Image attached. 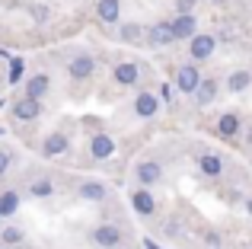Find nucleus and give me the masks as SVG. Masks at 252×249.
Here are the masks:
<instances>
[{
    "label": "nucleus",
    "mask_w": 252,
    "mask_h": 249,
    "mask_svg": "<svg viewBox=\"0 0 252 249\" xmlns=\"http://www.w3.org/2000/svg\"><path fill=\"white\" fill-rule=\"evenodd\" d=\"M122 240H125V233H122V227L118 224H99L96 230H93V246H99V249H122Z\"/></svg>",
    "instance_id": "obj_1"
},
{
    "label": "nucleus",
    "mask_w": 252,
    "mask_h": 249,
    "mask_svg": "<svg viewBox=\"0 0 252 249\" xmlns=\"http://www.w3.org/2000/svg\"><path fill=\"white\" fill-rule=\"evenodd\" d=\"M214 51H217V38L214 35H208V32H195V35H191V42H189L191 61H208Z\"/></svg>",
    "instance_id": "obj_2"
},
{
    "label": "nucleus",
    "mask_w": 252,
    "mask_h": 249,
    "mask_svg": "<svg viewBox=\"0 0 252 249\" xmlns=\"http://www.w3.org/2000/svg\"><path fill=\"white\" fill-rule=\"evenodd\" d=\"M67 74L74 77V80H90V77L96 74V61H93V55H86V51L74 55L67 61Z\"/></svg>",
    "instance_id": "obj_3"
},
{
    "label": "nucleus",
    "mask_w": 252,
    "mask_h": 249,
    "mask_svg": "<svg viewBox=\"0 0 252 249\" xmlns=\"http://www.w3.org/2000/svg\"><path fill=\"white\" fill-rule=\"evenodd\" d=\"M157 112H160V96L150 90H141L134 96V115L137 119H157Z\"/></svg>",
    "instance_id": "obj_4"
},
{
    "label": "nucleus",
    "mask_w": 252,
    "mask_h": 249,
    "mask_svg": "<svg viewBox=\"0 0 252 249\" xmlns=\"http://www.w3.org/2000/svg\"><path fill=\"white\" fill-rule=\"evenodd\" d=\"M198 83H201V74H198V61L182 64V67H179V74H176V87H179V93H195Z\"/></svg>",
    "instance_id": "obj_5"
},
{
    "label": "nucleus",
    "mask_w": 252,
    "mask_h": 249,
    "mask_svg": "<svg viewBox=\"0 0 252 249\" xmlns=\"http://www.w3.org/2000/svg\"><path fill=\"white\" fill-rule=\"evenodd\" d=\"M38 115H42V99L23 96V99L13 102V119H16V122H35Z\"/></svg>",
    "instance_id": "obj_6"
},
{
    "label": "nucleus",
    "mask_w": 252,
    "mask_h": 249,
    "mask_svg": "<svg viewBox=\"0 0 252 249\" xmlns=\"http://www.w3.org/2000/svg\"><path fill=\"white\" fill-rule=\"evenodd\" d=\"M144 42L154 45V48H163V45H172V42H176V32H172L169 23H154L147 32H144Z\"/></svg>",
    "instance_id": "obj_7"
},
{
    "label": "nucleus",
    "mask_w": 252,
    "mask_h": 249,
    "mask_svg": "<svg viewBox=\"0 0 252 249\" xmlns=\"http://www.w3.org/2000/svg\"><path fill=\"white\" fill-rule=\"evenodd\" d=\"M131 208H134L141 218H150V214H157V198L150 195L147 186H141V188H134V192H131Z\"/></svg>",
    "instance_id": "obj_8"
},
{
    "label": "nucleus",
    "mask_w": 252,
    "mask_h": 249,
    "mask_svg": "<svg viewBox=\"0 0 252 249\" xmlns=\"http://www.w3.org/2000/svg\"><path fill=\"white\" fill-rule=\"evenodd\" d=\"M134 176H137V182H141V186H157V182L163 179V166L157 160H141L137 163V169H134Z\"/></svg>",
    "instance_id": "obj_9"
},
{
    "label": "nucleus",
    "mask_w": 252,
    "mask_h": 249,
    "mask_svg": "<svg viewBox=\"0 0 252 249\" xmlns=\"http://www.w3.org/2000/svg\"><path fill=\"white\" fill-rule=\"evenodd\" d=\"M172 32H176V42H182V38H191L195 35V13H176V16L169 19Z\"/></svg>",
    "instance_id": "obj_10"
},
{
    "label": "nucleus",
    "mask_w": 252,
    "mask_h": 249,
    "mask_svg": "<svg viewBox=\"0 0 252 249\" xmlns=\"http://www.w3.org/2000/svg\"><path fill=\"white\" fill-rule=\"evenodd\" d=\"M243 131V119L236 112H223L220 119H217V134L227 137V141H233V137H240Z\"/></svg>",
    "instance_id": "obj_11"
},
{
    "label": "nucleus",
    "mask_w": 252,
    "mask_h": 249,
    "mask_svg": "<svg viewBox=\"0 0 252 249\" xmlns=\"http://www.w3.org/2000/svg\"><path fill=\"white\" fill-rule=\"evenodd\" d=\"M67 147H70V137L64 131H51L42 144V154L45 156H61V154H67Z\"/></svg>",
    "instance_id": "obj_12"
},
{
    "label": "nucleus",
    "mask_w": 252,
    "mask_h": 249,
    "mask_svg": "<svg viewBox=\"0 0 252 249\" xmlns=\"http://www.w3.org/2000/svg\"><path fill=\"white\" fill-rule=\"evenodd\" d=\"M77 195H80L83 201H105L109 188H105V182H99V179H83L80 186H77Z\"/></svg>",
    "instance_id": "obj_13"
},
{
    "label": "nucleus",
    "mask_w": 252,
    "mask_h": 249,
    "mask_svg": "<svg viewBox=\"0 0 252 249\" xmlns=\"http://www.w3.org/2000/svg\"><path fill=\"white\" fill-rule=\"evenodd\" d=\"M96 16H99V23L115 26L118 19H122V0H99L96 3Z\"/></svg>",
    "instance_id": "obj_14"
},
{
    "label": "nucleus",
    "mask_w": 252,
    "mask_h": 249,
    "mask_svg": "<svg viewBox=\"0 0 252 249\" xmlns=\"http://www.w3.org/2000/svg\"><path fill=\"white\" fill-rule=\"evenodd\" d=\"M112 77H115V83H122V87H134V83L141 80V67L131 64V61H122V64H115Z\"/></svg>",
    "instance_id": "obj_15"
},
{
    "label": "nucleus",
    "mask_w": 252,
    "mask_h": 249,
    "mask_svg": "<svg viewBox=\"0 0 252 249\" xmlns=\"http://www.w3.org/2000/svg\"><path fill=\"white\" fill-rule=\"evenodd\" d=\"M51 90V77L48 74H32L29 80H26V93L23 96H32V99H45Z\"/></svg>",
    "instance_id": "obj_16"
},
{
    "label": "nucleus",
    "mask_w": 252,
    "mask_h": 249,
    "mask_svg": "<svg viewBox=\"0 0 252 249\" xmlns=\"http://www.w3.org/2000/svg\"><path fill=\"white\" fill-rule=\"evenodd\" d=\"M90 154L96 156V160H109V156L115 154V141H112L109 134H93L90 137Z\"/></svg>",
    "instance_id": "obj_17"
},
{
    "label": "nucleus",
    "mask_w": 252,
    "mask_h": 249,
    "mask_svg": "<svg viewBox=\"0 0 252 249\" xmlns=\"http://www.w3.org/2000/svg\"><path fill=\"white\" fill-rule=\"evenodd\" d=\"M198 169H201V176H208V179H217V176L223 173V160H220L217 154H201Z\"/></svg>",
    "instance_id": "obj_18"
},
{
    "label": "nucleus",
    "mask_w": 252,
    "mask_h": 249,
    "mask_svg": "<svg viewBox=\"0 0 252 249\" xmlns=\"http://www.w3.org/2000/svg\"><path fill=\"white\" fill-rule=\"evenodd\" d=\"M214 99H217V80H214V77H208V80L198 83V90H195V102H198V106H211Z\"/></svg>",
    "instance_id": "obj_19"
},
{
    "label": "nucleus",
    "mask_w": 252,
    "mask_h": 249,
    "mask_svg": "<svg viewBox=\"0 0 252 249\" xmlns=\"http://www.w3.org/2000/svg\"><path fill=\"white\" fill-rule=\"evenodd\" d=\"M16 211H19V192L6 188V192L0 195V218H13Z\"/></svg>",
    "instance_id": "obj_20"
},
{
    "label": "nucleus",
    "mask_w": 252,
    "mask_h": 249,
    "mask_svg": "<svg viewBox=\"0 0 252 249\" xmlns=\"http://www.w3.org/2000/svg\"><path fill=\"white\" fill-rule=\"evenodd\" d=\"M249 83H252V74H249V70H233V74L227 77L230 93H246V90H249Z\"/></svg>",
    "instance_id": "obj_21"
},
{
    "label": "nucleus",
    "mask_w": 252,
    "mask_h": 249,
    "mask_svg": "<svg viewBox=\"0 0 252 249\" xmlns=\"http://www.w3.org/2000/svg\"><path fill=\"white\" fill-rule=\"evenodd\" d=\"M23 240H26L23 227H3V230H0V246H19Z\"/></svg>",
    "instance_id": "obj_22"
},
{
    "label": "nucleus",
    "mask_w": 252,
    "mask_h": 249,
    "mask_svg": "<svg viewBox=\"0 0 252 249\" xmlns=\"http://www.w3.org/2000/svg\"><path fill=\"white\" fill-rule=\"evenodd\" d=\"M118 35H122V42H141L144 38V29H141V23H125L122 29H118Z\"/></svg>",
    "instance_id": "obj_23"
},
{
    "label": "nucleus",
    "mask_w": 252,
    "mask_h": 249,
    "mask_svg": "<svg viewBox=\"0 0 252 249\" xmlns=\"http://www.w3.org/2000/svg\"><path fill=\"white\" fill-rule=\"evenodd\" d=\"M29 195L48 198V195H55V186H51V179H35V182H29Z\"/></svg>",
    "instance_id": "obj_24"
},
{
    "label": "nucleus",
    "mask_w": 252,
    "mask_h": 249,
    "mask_svg": "<svg viewBox=\"0 0 252 249\" xmlns=\"http://www.w3.org/2000/svg\"><path fill=\"white\" fill-rule=\"evenodd\" d=\"M29 16L35 19V23H45V19H48V6H42V3H29Z\"/></svg>",
    "instance_id": "obj_25"
},
{
    "label": "nucleus",
    "mask_w": 252,
    "mask_h": 249,
    "mask_svg": "<svg viewBox=\"0 0 252 249\" xmlns=\"http://www.w3.org/2000/svg\"><path fill=\"white\" fill-rule=\"evenodd\" d=\"M10 163H13L10 150H3V147H0V179H3V176H6V169H10Z\"/></svg>",
    "instance_id": "obj_26"
},
{
    "label": "nucleus",
    "mask_w": 252,
    "mask_h": 249,
    "mask_svg": "<svg viewBox=\"0 0 252 249\" xmlns=\"http://www.w3.org/2000/svg\"><path fill=\"white\" fill-rule=\"evenodd\" d=\"M198 0H176V10L179 13H191V6H195Z\"/></svg>",
    "instance_id": "obj_27"
},
{
    "label": "nucleus",
    "mask_w": 252,
    "mask_h": 249,
    "mask_svg": "<svg viewBox=\"0 0 252 249\" xmlns=\"http://www.w3.org/2000/svg\"><path fill=\"white\" fill-rule=\"evenodd\" d=\"M23 77V61H13V70H10V80H19Z\"/></svg>",
    "instance_id": "obj_28"
},
{
    "label": "nucleus",
    "mask_w": 252,
    "mask_h": 249,
    "mask_svg": "<svg viewBox=\"0 0 252 249\" xmlns=\"http://www.w3.org/2000/svg\"><path fill=\"white\" fill-rule=\"evenodd\" d=\"M204 243H208V249H217V243H220V237H217V233L211 230L208 237H204Z\"/></svg>",
    "instance_id": "obj_29"
},
{
    "label": "nucleus",
    "mask_w": 252,
    "mask_h": 249,
    "mask_svg": "<svg viewBox=\"0 0 252 249\" xmlns=\"http://www.w3.org/2000/svg\"><path fill=\"white\" fill-rule=\"evenodd\" d=\"M144 246H147V249H160V246H157V243H150V240H147V243H144Z\"/></svg>",
    "instance_id": "obj_30"
},
{
    "label": "nucleus",
    "mask_w": 252,
    "mask_h": 249,
    "mask_svg": "<svg viewBox=\"0 0 252 249\" xmlns=\"http://www.w3.org/2000/svg\"><path fill=\"white\" fill-rule=\"evenodd\" d=\"M246 211H249V214H252V198H246Z\"/></svg>",
    "instance_id": "obj_31"
},
{
    "label": "nucleus",
    "mask_w": 252,
    "mask_h": 249,
    "mask_svg": "<svg viewBox=\"0 0 252 249\" xmlns=\"http://www.w3.org/2000/svg\"><path fill=\"white\" fill-rule=\"evenodd\" d=\"M211 3H227V0H211Z\"/></svg>",
    "instance_id": "obj_32"
},
{
    "label": "nucleus",
    "mask_w": 252,
    "mask_h": 249,
    "mask_svg": "<svg viewBox=\"0 0 252 249\" xmlns=\"http://www.w3.org/2000/svg\"><path fill=\"white\" fill-rule=\"evenodd\" d=\"M246 249H252V246H246Z\"/></svg>",
    "instance_id": "obj_33"
}]
</instances>
